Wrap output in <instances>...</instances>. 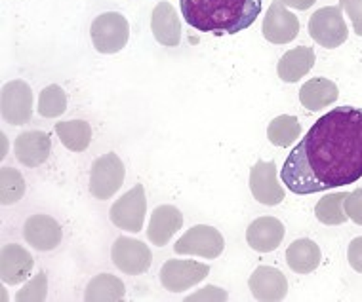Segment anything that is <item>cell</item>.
Segmentation results:
<instances>
[{
  "instance_id": "1",
  "label": "cell",
  "mask_w": 362,
  "mask_h": 302,
  "mask_svg": "<svg viewBox=\"0 0 362 302\" xmlns=\"http://www.w3.org/2000/svg\"><path fill=\"white\" fill-rule=\"evenodd\" d=\"M362 177V109L336 107L307 131L288 155L282 183L293 194L351 185Z\"/></svg>"
},
{
  "instance_id": "2",
  "label": "cell",
  "mask_w": 362,
  "mask_h": 302,
  "mask_svg": "<svg viewBox=\"0 0 362 302\" xmlns=\"http://www.w3.org/2000/svg\"><path fill=\"white\" fill-rule=\"evenodd\" d=\"M181 16L199 32L237 35L262 13V0H180Z\"/></svg>"
},
{
  "instance_id": "3",
  "label": "cell",
  "mask_w": 362,
  "mask_h": 302,
  "mask_svg": "<svg viewBox=\"0 0 362 302\" xmlns=\"http://www.w3.org/2000/svg\"><path fill=\"white\" fill-rule=\"evenodd\" d=\"M90 35H92L94 48L100 54H117L128 44L130 25L122 13L105 12L94 19Z\"/></svg>"
},
{
  "instance_id": "4",
  "label": "cell",
  "mask_w": 362,
  "mask_h": 302,
  "mask_svg": "<svg viewBox=\"0 0 362 302\" xmlns=\"http://www.w3.org/2000/svg\"><path fill=\"white\" fill-rule=\"evenodd\" d=\"M341 12V6H325L309 19V35L322 48H337L349 37V29Z\"/></svg>"
},
{
  "instance_id": "5",
  "label": "cell",
  "mask_w": 362,
  "mask_h": 302,
  "mask_svg": "<svg viewBox=\"0 0 362 302\" xmlns=\"http://www.w3.org/2000/svg\"><path fill=\"white\" fill-rule=\"evenodd\" d=\"M126 167L119 156L115 152H107V155L95 158L90 169V192L92 196L98 200H109L124 183Z\"/></svg>"
},
{
  "instance_id": "6",
  "label": "cell",
  "mask_w": 362,
  "mask_h": 302,
  "mask_svg": "<svg viewBox=\"0 0 362 302\" xmlns=\"http://www.w3.org/2000/svg\"><path fill=\"white\" fill-rule=\"evenodd\" d=\"M145 213H147L145 188L144 185H136L112 204L109 217H111L115 226H119L126 232H136L138 234L139 230L144 229Z\"/></svg>"
},
{
  "instance_id": "7",
  "label": "cell",
  "mask_w": 362,
  "mask_h": 302,
  "mask_svg": "<svg viewBox=\"0 0 362 302\" xmlns=\"http://www.w3.org/2000/svg\"><path fill=\"white\" fill-rule=\"evenodd\" d=\"M223 236L218 229L208 224H197L189 229L180 240L175 241L174 251L177 255H197L204 259H218L223 253Z\"/></svg>"
},
{
  "instance_id": "8",
  "label": "cell",
  "mask_w": 362,
  "mask_h": 302,
  "mask_svg": "<svg viewBox=\"0 0 362 302\" xmlns=\"http://www.w3.org/2000/svg\"><path fill=\"white\" fill-rule=\"evenodd\" d=\"M2 118L12 126H23L33 116V92L23 80H12L2 86L0 93Z\"/></svg>"
},
{
  "instance_id": "9",
  "label": "cell",
  "mask_w": 362,
  "mask_h": 302,
  "mask_svg": "<svg viewBox=\"0 0 362 302\" xmlns=\"http://www.w3.org/2000/svg\"><path fill=\"white\" fill-rule=\"evenodd\" d=\"M111 259L120 272L130 274V276H138V274L149 270L153 255L144 241L120 236L111 247Z\"/></svg>"
},
{
  "instance_id": "10",
  "label": "cell",
  "mask_w": 362,
  "mask_h": 302,
  "mask_svg": "<svg viewBox=\"0 0 362 302\" xmlns=\"http://www.w3.org/2000/svg\"><path fill=\"white\" fill-rule=\"evenodd\" d=\"M210 266L197 262V260H166L160 268V284L170 293H181L191 289L193 285L206 278Z\"/></svg>"
},
{
  "instance_id": "11",
  "label": "cell",
  "mask_w": 362,
  "mask_h": 302,
  "mask_svg": "<svg viewBox=\"0 0 362 302\" xmlns=\"http://www.w3.org/2000/svg\"><path fill=\"white\" fill-rule=\"evenodd\" d=\"M252 196L263 205H279L284 202L286 192L276 179L275 162L259 160L250 171Z\"/></svg>"
},
{
  "instance_id": "12",
  "label": "cell",
  "mask_w": 362,
  "mask_h": 302,
  "mask_svg": "<svg viewBox=\"0 0 362 302\" xmlns=\"http://www.w3.org/2000/svg\"><path fill=\"white\" fill-rule=\"evenodd\" d=\"M262 31L265 40L273 44H288L300 32V21L292 12H288L281 0H273L267 16L263 18Z\"/></svg>"
},
{
  "instance_id": "13",
  "label": "cell",
  "mask_w": 362,
  "mask_h": 302,
  "mask_svg": "<svg viewBox=\"0 0 362 302\" xmlns=\"http://www.w3.org/2000/svg\"><path fill=\"white\" fill-rule=\"evenodd\" d=\"M23 238L37 251H52L62 243L59 222L50 215H33L23 224Z\"/></svg>"
},
{
  "instance_id": "14",
  "label": "cell",
  "mask_w": 362,
  "mask_h": 302,
  "mask_svg": "<svg viewBox=\"0 0 362 302\" xmlns=\"http://www.w3.org/2000/svg\"><path fill=\"white\" fill-rule=\"evenodd\" d=\"M252 295L256 301L276 302L282 301L288 293V279L279 268L273 266H257L248 279Z\"/></svg>"
},
{
  "instance_id": "15",
  "label": "cell",
  "mask_w": 362,
  "mask_h": 302,
  "mask_svg": "<svg viewBox=\"0 0 362 302\" xmlns=\"http://www.w3.org/2000/svg\"><path fill=\"white\" fill-rule=\"evenodd\" d=\"M35 260L25 247L8 243L0 251V278L8 285L23 284L29 279Z\"/></svg>"
},
{
  "instance_id": "16",
  "label": "cell",
  "mask_w": 362,
  "mask_h": 302,
  "mask_svg": "<svg viewBox=\"0 0 362 302\" xmlns=\"http://www.w3.org/2000/svg\"><path fill=\"white\" fill-rule=\"evenodd\" d=\"M13 150H16V158L19 164L27 167L42 166L44 162L50 158V135L44 131H23L13 143Z\"/></svg>"
},
{
  "instance_id": "17",
  "label": "cell",
  "mask_w": 362,
  "mask_h": 302,
  "mask_svg": "<svg viewBox=\"0 0 362 302\" xmlns=\"http://www.w3.org/2000/svg\"><path fill=\"white\" fill-rule=\"evenodd\" d=\"M284 238V224L275 217H259L246 230V241L254 251H275Z\"/></svg>"
},
{
  "instance_id": "18",
  "label": "cell",
  "mask_w": 362,
  "mask_h": 302,
  "mask_svg": "<svg viewBox=\"0 0 362 302\" xmlns=\"http://www.w3.org/2000/svg\"><path fill=\"white\" fill-rule=\"evenodd\" d=\"M151 31L156 42L174 48L181 42V21L175 8L170 2L156 4L151 16Z\"/></svg>"
},
{
  "instance_id": "19",
  "label": "cell",
  "mask_w": 362,
  "mask_h": 302,
  "mask_svg": "<svg viewBox=\"0 0 362 302\" xmlns=\"http://www.w3.org/2000/svg\"><path fill=\"white\" fill-rule=\"evenodd\" d=\"M183 226V215L174 205H158L151 213L149 229H147V238L151 243L156 247H164L170 241V238L181 230Z\"/></svg>"
},
{
  "instance_id": "20",
  "label": "cell",
  "mask_w": 362,
  "mask_h": 302,
  "mask_svg": "<svg viewBox=\"0 0 362 302\" xmlns=\"http://www.w3.org/2000/svg\"><path fill=\"white\" fill-rule=\"evenodd\" d=\"M317 61L313 48L307 46H298V48L288 49L286 54L281 57V61L276 65V74L281 76L282 82H300Z\"/></svg>"
},
{
  "instance_id": "21",
  "label": "cell",
  "mask_w": 362,
  "mask_h": 302,
  "mask_svg": "<svg viewBox=\"0 0 362 302\" xmlns=\"http://www.w3.org/2000/svg\"><path fill=\"white\" fill-rule=\"evenodd\" d=\"M337 97H339V90L328 78H311L300 90L301 105L311 112H317L320 109H325V107L334 105Z\"/></svg>"
},
{
  "instance_id": "22",
  "label": "cell",
  "mask_w": 362,
  "mask_h": 302,
  "mask_svg": "<svg viewBox=\"0 0 362 302\" xmlns=\"http://www.w3.org/2000/svg\"><path fill=\"white\" fill-rule=\"evenodd\" d=\"M320 247L309 238H300L290 243L286 251V262L296 274H311L320 265Z\"/></svg>"
},
{
  "instance_id": "23",
  "label": "cell",
  "mask_w": 362,
  "mask_h": 302,
  "mask_svg": "<svg viewBox=\"0 0 362 302\" xmlns=\"http://www.w3.org/2000/svg\"><path fill=\"white\" fill-rule=\"evenodd\" d=\"M126 289L120 278L112 274H98L90 279L84 293V301L90 302H119L124 301Z\"/></svg>"
},
{
  "instance_id": "24",
  "label": "cell",
  "mask_w": 362,
  "mask_h": 302,
  "mask_svg": "<svg viewBox=\"0 0 362 302\" xmlns=\"http://www.w3.org/2000/svg\"><path fill=\"white\" fill-rule=\"evenodd\" d=\"M56 133L59 135V141L73 152H82L90 147L92 141V128L84 120H67V122L56 123Z\"/></svg>"
},
{
  "instance_id": "25",
  "label": "cell",
  "mask_w": 362,
  "mask_h": 302,
  "mask_svg": "<svg viewBox=\"0 0 362 302\" xmlns=\"http://www.w3.org/2000/svg\"><path fill=\"white\" fill-rule=\"evenodd\" d=\"M349 192H336V194H328V196L320 198L319 204L315 207V215L322 224L328 226H337L344 224L349 217L345 213V198Z\"/></svg>"
},
{
  "instance_id": "26",
  "label": "cell",
  "mask_w": 362,
  "mask_h": 302,
  "mask_svg": "<svg viewBox=\"0 0 362 302\" xmlns=\"http://www.w3.org/2000/svg\"><path fill=\"white\" fill-rule=\"evenodd\" d=\"M300 135L301 123L298 122V118L288 116V114L276 116L273 122L269 123L267 128L269 141L273 143L275 147H290L292 143H296V139Z\"/></svg>"
},
{
  "instance_id": "27",
  "label": "cell",
  "mask_w": 362,
  "mask_h": 302,
  "mask_svg": "<svg viewBox=\"0 0 362 302\" xmlns=\"http://www.w3.org/2000/svg\"><path fill=\"white\" fill-rule=\"evenodd\" d=\"M25 194V179L16 167H2L0 169V202L10 205L19 202Z\"/></svg>"
},
{
  "instance_id": "28",
  "label": "cell",
  "mask_w": 362,
  "mask_h": 302,
  "mask_svg": "<svg viewBox=\"0 0 362 302\" xmlns=\"http://www.w3.org/2000/svg\"><path fill=\"white\" fill-rule=\"evenodd\" d=\"M67 111V95L57 84L44 87L38 97V114L44 118H57Z\"/></svg>"
},
{
  "instance_id": "29",
  "label": "cell",
  "mask_w": 362,
  "mask_h": 302,
  "mask_svg": "<svg viewBox=\"0 0 362 302\" xmlns=\"http://www.w3.org/2000/svg\"><path fill=\"white\" fill-rule=\"evenodd\" d=\"M48 295V276L40 272L37 274L35 278L25 284L23 289L18 291V295H16V301L18 302H40L46 298Z\"/></svg>"
},
{
  "instance_id": "30",
  "label": "cell",
  "mask_w": 362,
  "mask_h": 302,
  "mask_svg": "<svg viewBox=\"0 0 362 302\" xmlns=\"http://www.w3.org/2000/svg\"><path fill=\"white\" fill-rule=\"evenodd\" d=\"M344 207L351 221L362 226V188H356L355 192L347 194Z\"/></svg>"
},
{
  "instance_id": "31",
  "label": "cell",
  "mask_w": 362,
  "mask_h": 302,
  "mask_svg": "<svg viewBox=\"0 0 362 302\" xmlns=\"http://www.w3.org/2000/svg\"><path fill=\"white\" fill-rule=\"evenodd\" d=\"M339 6L351 18L356 35L362 37V0H339Z\"/></svg>"
},
{
  "instance_id": "32",
  "label": "cell",
  "mask_w": 362,
  "mask_h": 302,
  "mask_svg": "<svg viewBox=\"0 0 362 302\" xmlns=\"http://www.w3.org/2000/svg\"><path fill=\"white\" fill-rule=\"evenodd\" d=\"M227 298H229V295L223 289L208 285L204 289L197 291L194 295H189L185 301H227Z\"/></svg>"
},
{
  "instance_id": "33",
  "label": "cell",
  "mask_w": 362,
  "mask_h": 302,
  "mask_svg": "<svg viewBox=\"0 0 362 302\" xmlns=\"http://www.w3.org/2000/svg\"><path fill=\"white\" fill-rule=\"evenodd\" d=\"M347 259H349L351 268L358 272V274H362V236L361 238H355V240L349 243Z\"/></svg>"
},
{
  "instance_id": "34",
  "label": "cell",
  "mask_w": 362,
  "mask_h": 302,
  "mask_svg": "<svg viewBox=\"0 0 362 302\" xmlns=\"http://www.w3.org/2000/svg\"><path fill=\"white\" fill-rule=\"evenodd\" d=\"M284 6L296 8V10H309L317 0H281Z\"/></svg>"
},
{
  "instance_id": "35",
  "label": "cell",
  "mask_w": 362,
  "mask_h": 302,
  "mask_svg": "<svg viewBox=\"0 0 362 302\" xmlns=\"http://www.w3.org/2000/svg\"><path fill=\"white\" fill-rule=\"evenodd\" d=\"M0 158H6V135L2 133V155H0Z\"/></svg>"
}]
</instances>
